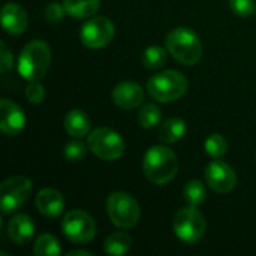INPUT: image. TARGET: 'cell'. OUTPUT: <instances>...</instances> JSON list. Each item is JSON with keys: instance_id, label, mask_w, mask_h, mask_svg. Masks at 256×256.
<instances>
[{"instance_id": "5bb4252c", "label": "cell", "mask_w": 256, "mask_h": 256, "mask_svg": "<svg viewBox=\"0 0 256 256\" xmlns=\"http://www.w3.org/2000/svg\"><path fill=\"white\" fill-rule=\"evenodd\" d=\"M28 16L18 3H6L2 9V26L9 34H21L26 32Z\"/></svg>"}, {"instance_id": "277c9868", "label": "cell", "mask_w": 256, "mask_h": 256, "mask_svg": "<svg viewBox=\"0 0 256 256\" xmlns=\"http://www.w3.org/2000/svg\"><path fill=\"white\" fill-rule=\"evenodd\" d=\"M188 80L178 70H162L147 81L148 94L158 102H174L188 92Z\"/></svg>"}, {"instance_id": "9a60e30c", "label": "cell", "mask_w": 256, "mask_h": 256, "mask_svg": "<svg viewBox=\"0 0 256 256\" xmlns=\"http://www.w3.org/2000/svg\"><path fill=\"white\" fill-rule=\"evenodd\" d=\"M36 208L42 216L46 218H57L63 208H64V200L63 195L56 189H42L38 192L34 200Z\"/></svg>"}, {"instance_id": "30bf717a", "label": "cell", "mask_w": 256, "mask_h": 256, "mask_svg": "<svg viewBox=\"0 0 256 256\" xmlns=\"http://www.w3.org/2000/svg\"><path fill=\"white\" fill-rule=\"evenodd\" d=\"M116 34V28L111 20L106 16H93L87 20L80 32V39L84 46L98 50L106 46Z\"/></svg>"}, {"instance_id": "7c38bea8", "label": "cell", "mask_w": 256, "mask_h": 256, "mask_svg": "<svg viewBox=\"0 0 256 256\" xmlns=\"http://www.w3.org/2000/svg\"><path fill=\"white\" fill-rule=\"evenodd\" d=\"M26 128V114L9 99L0 100V130L4 135H20Z\"/></svg>"}, {"instance_id": "3957f363", "label": "cell", "mask_w": 256, "mask_h": 256, "mask_svg": "<svg viewBox=\"0 0 256 256\" xmlns=\"http://www.w3.org/2000/svg\"><path fill=\"white\" fill-rule=\"evenodd\" d=\"M51 63V48L40 39L30 40L20 52L18 72L27 81H40Z\"/></svg>"}, {"instance_id": "ac0fdd59", "label": "cell", "mask_w": 256, "mask_h": 256, "mask_svg": "<svg viewBox=\"0 0 256 256\" xmlns=\"http://www.w3.org/2000/svg\"><path fill=\"white\" fill-rule=\"evenodd\" d=\"M186 135V123L183 118L171 117L165 120L158 130V138L164 144H174L178 142Z\"/></svg>"}, {"instance_id": "4dcf8cb0", "label": "cell", "mask_w": 256, "mask_h": 256, "mask_svg": "<svg viewBox=\"0 0 256 256\" xmlns=\"http://www.w3.org/2000/svg\"><path fill=\"white\" fill-rule=\"evenodd\" d=\"M68 256H92V252H88V250H70V252H68Z\"/></svg>"}, {"instance_id": "2e32d148", "label": "cell", "mask_w": 256, "mask_h": 256, "mask_svg": "<svg viewBox=\"0 0 256 256\" xmlns=\"http://www.w3.org/2000/svg\"><path fill=\"white\" fill-rule=\"evenodd\" d=\"M34 236V224L30 216L20 213L15 214L8 224V237L18 246L27 244Z\"/></svg>"}, {"instance_id": "4fadbf2b", "label": "cell", "mask_w": 256, "mask_h": 256, "mask_svg": "<svg viewBox=\"0 0 256 256\" xmlns=\"http://www.w3.org/2000/svg\"><path fill=\"white\" fill-rule=\"evenodd\" d=\"M112 100L122 110H134L142 105L144 90L134 81H123L112 90Z\"/></svg>"}, {"instance_id": "6da1fadb", "label": "cell", "mask_w": 256, "mask_h": 256, "mask_svg": "<svg viewBox=\"0 0 256 256\" xmlns=\"http://www.w3.org/2000/svg\"><path fill=\"white\" fill-rule=\"evenodd\" d=\"M142 170L152 183L162 186L176 178L178 171V159L166 146H153L144 154Z\"/></svg>"}, {"instance_id": "9c48e42d", "label": "cell", "mask_w": 256, "mask_h": 256, "mask_svg": "<svg viewBox=\"0 0 256 256\" xmlns=\"http://www.w3.org/2000/svg\"><path fill=\"white\" fill-rule=\"evenodd\" d=\"M32 182L26 176H12L0 184V210L9 214L18 210L32 195Z\"/></svg>"}, {"instance_id": "8fae6325", "label": "cell", "mask_w": 256, "mask_h": 256, "mask_svg": "<svg viewBox=\"0 0 256 256\" xmlns=\"http://www.w3.org/2000/svg\"><path fill=\"white\" fill-rule=\"evenodd\" d=\"M206 182L212 190L218 194H228L237 184V174L225 160L214 159L206 168Z\"/></svg>"}, {"instance_id": "f546056e", "label": "cell", "mask_w": 256, "mask_h": 256, "mask_svg": "<svg viewBox=\"0 0 256 256\" xmlns=\"http://www.w3.org/2000/svg\"><path fill=\"white\" fill-rule=\"evenodd\" d=\"M0 48H2V52H0V72L2 74H6L8 70L12 69V64H14V57H12V52L9 51L8 45L4 42L0 44Z\"/></svg>"}, {"instance_id": "52a82bcc", "label": "cell", "mask_w": 256, "mask_h": 256, "mask_svg": "<svg viewBox=\"0 0 256 256\" xmlns=\"http://www.w3.org/2000/svg\"><path fill=\"white\" fill-rule=\"evenodd\" d=\"M88 150L102 160L112 162L123 156L124 141L118 132L111 128H98L87 138Z\"/></svg>"}, {"instance_id": "ffe728a7", "label": "cell", "mask_w": 256, "mask_h": 256, "mask_svg": "<svg viewBox=\"0 0 256 256\" xmlns=\"http://www.w3.org/2000/svg\"><path fill=\"white\" fill-rule=\"evenodd\" d=\"M134 244V240L132 237L128 234V232H112L111 236H108L105 238V243H104V250L108 254V255H126L130 248Z\"/></svg>"}, {"instance_id": "cb8c5ba5", "label": "cell", "mask_w": 256, "mask_h": 256, "mask_svg": "<svg viewBox=\"0 0 256 256\" xmlns=\"http://www.w3.org/2000/svg\"><path fill=\"white\" fill-rule=\"evenodd\" d=\"M166 63V51L159 45H152L142 52V64L147 69H160Z\"/></svg>"}, {"instance_id": "484cf974", "label": "cell", "mask_w": 256, "mask_h": 256, "mask_svg": "<svg viewBox=\"0 0 256 256\" xmlns=\"http://www.w3.org/2000/svg\"><path fill=\"white\" fill-rule=\"evenodd\" d=\"M231 10L240 18H249L255 14L256 0H228Z\"/></svg>"}, {"instance_id": "83f0119b", "label": "cell", "mask_w": 256, "mask_h": 256, "mask_svg": "<svg viewBox=\"0 0 256 256\" xmlns=\"http://www.w3.org/2000/svg\"><path fill=\"white\" fill-rule=\"evenodd\" d=\"M26 98L30 104H40L45 99V88L40 81H28L26 87Z\"/></svg>"}, {"instance_id": "d4e9b609", "label": "cell", "mask_w": 256, "mask_h": 256, "mask_svg": "<svg viewBox=\"0 0 256 256\" xmlns=\"http://www.w3.org/2000/svg\"><path fill=\"white\" fill-rule=\"evenodd\" d=\"M204 148L207 154L213 159H220L226 154L228 152V142L220 134H212L207 136L204 142Z\"/></svg>"}, {"instance_id": "44dd1931", "label": "cell", "mask_w": 256, "mask_h": 256, "mask_svg": "<svg viewBox=\"0 0 256 256\" xmlns=\"http://www.w3.org/2000/svg\"><path fill=\"white\" fill-rule=\"evenodd\" d=\"M33 254L38 256H57L62 254V248L54 236L42 234L33 243Z\"/></svg>"}, {"instance_id": "7a4b0ae2", "label": "cell", "mask_w": 256, "mask_h": 256, "mask_svg": "<svg viewBox=\"0 0 256 256\" xmlns=\"http://www.w3.org/2000/svg\"><path fill=\"white\" fill-rule=\"evenodd\" d=\"M165 45L168 52L184 66H194L202 57L201 39L189 27L172 28L165 38Z\"/></svg>"}, {"instance_id": "ba28073f", "label": "cell", "mask_w": 256, "mask_h": 256, "mask_svg": "<svg viewBox=\"0 0 256 256\" xmlns=\"http://www.w3.org/2000/svg\"><path fill=\"white\" fill-rule=\"evenodd\" d=\"M62 231L72 243H88L96 236V222L84 210H70L62 219Z\"/></svg>"}, {"instance_id": "7402d4cb", "label": "cell", "mask_w": 256, "mask_h": 256, "mask_svg": "<svg viewBox=\"0 0 256 256\" xmlns=\"http://www.w3.org/2000/svg\"><path fill=\"white\" fill-rule=\"evenodd\" d=\"M184 201L192 207H200L207 200V189L202 182L200 180H190L183 190Z\"/></svg>"}, {"instance_id": "4316f807", "label": "cell", "mask_w": 256, "mask_h": 256, "mask_svg": "<svg viewBox=\"0 0 256 256\" xmlns=\"http://www.w3.org/2000/svg\"><path fill=\"white\" fill-rule=\"evenodd\" d=\"M87 148L88 146L81 141H70L64 147V158L69 162H80L87 156Z\"/></svg>"}, {"instance_id": "f1b7e54d", "label": "cell", "mask_w": 256, "mask_h": 256, "mask_svg": "<svg viewBox=\"0 0 256 256\" xmlns=\"http://www.w3.org/2000/svg\"><path fill=\"white\" fill-rule=\"evenodd\" d=\"M64 14H66V9L63 6V3H57V2H52L50 3L45 9H44V16L48 22H60L63 18H64Z\"/></svg>"}, {"instance_id": "d6986e66", "label": "cell", "mask_w": 256, "mask_h": 256, "mask_svg": "<svg viewBox=\"0 0 256 256\" xmlns=\"http://www.w3.org/2000/svg\"><path fill=\"white\" fill-rule=\"evenodd\" d=\"M63 6L74 18H90L98 12L100 0H63Z\"/></svg>"}, {"instance_id": "8992f818", "label": "cell", "mask_w": 256, "mask_h": 256, "mask_svg": "<svg viewBox=\"0 0 256 256\" xmlns=\"http://www.w3.org/2000/svg\"><path fill=\"white\" fill-rule=\"evenodd\" d=\"M172 228L174 234L178 240H182L186 244H195L198 243L207 230L206 218L196 207H184L180 208L172 219Z\"/></svg>"}, {"instance_id": "5b68a950", "label": "cell", "mask_w": 256, "mask_h": 256, "mask_svg": "<svg viewBox=\"0 0 256 256\" xmlns=\"http://www.w3.org/2000/svg\"><path fill=\"white\" fill-rule=\"evenodd\" d=\"M106 213L118 228H134L141 218L138 201L126 192H112L106 198Z\"/></svg>"}, {"instance_id": "e0dca14e", "label": "cell", "mask_w": 256, "mask_h": 256, "mask_svg": "<svg viewBox=\"0 0 256 256\" xmlns=\"http://www.w3.org/2000/svg\"><path fill=\"white\" fill-rule=\"evenodd\" d=\"M63 126H64V130L68 132V135L80 140V138H84L88 135L90 128H92V120L86 111L72 110L66 114Z\"/></svg>"}, {"instance_id": "603a6c76", "label": "cell", "mask_w": 256, "mask_h": 256, "mask_svg": "<svg viewBox=\"0 0 256 256\" xmlns=\"http://www.w3.org/2000/svg\"><path fill=\"white\" fill-rule=\"evenodd\" d=\"M162 120V111L156 104H146L138 111V123L144 129L156 128Z\"/></svg>"}]
</instances>
